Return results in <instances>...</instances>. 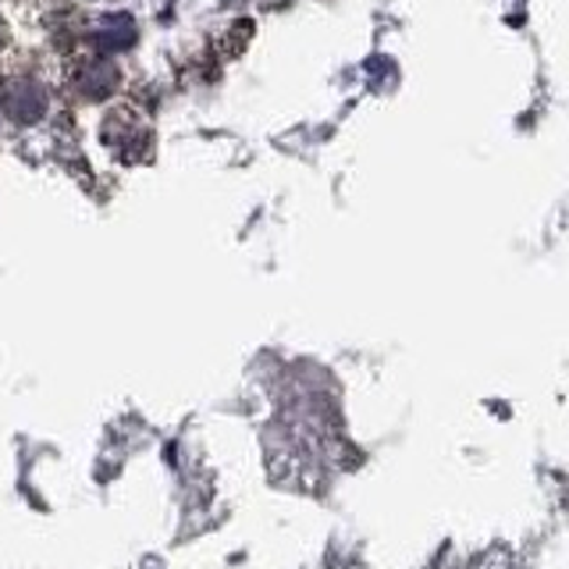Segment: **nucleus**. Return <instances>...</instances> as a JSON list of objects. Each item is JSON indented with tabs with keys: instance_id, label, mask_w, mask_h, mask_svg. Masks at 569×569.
I'll list each match as a JSON object with an SVG mask.
<instances>
[{
	"instance_id": "obj_2",
	"label": "nucleus",
	"mask_w": 569,
	"mask_h": 569,
	"mask_svg": "<svg viewBox=\"0 0 569 569\" xmlns=\"http://www.w3.org/2000/svg\"><path fill=\"white\" fill-rule=\"evenodd\" d=\"M64 86L79 100H103V97L118 93L121 71H118V64L111 58H107V53L82 50L79 58H71L64 64Z\"/></svg>"
},
{
	"instance_id": "obj_4",
	"label": "nucleus",
	"mask_w": 569,
	"mask_h": 569,
	"mask_svg": "<svg viewBox=\"0 0 569 569\" xmlns=\"http://www.w3.org/2000/svg\"><path fill=\"white\" fill-rule=\"evenodd\" d=\"M0 47H4V22H0Z\"/></svg>"
},
{
	"instance_id": "obj_1",
	"label": "nucleus",
	"mask_w": 569,
	"mask_h": 569,
	"mask_svg": "<svg viewBox=\"0 0 569 569\" xmlns=\"http://www.w3.org/2000/svg\"><path fill=\"white\" fill-rule=\"evenodd\" d=\"M103 147L121 160H147L153 153V129L136 107H111L100 129Z\"/></svg>"
},
{
	"instance_id": "obj_3",
	"label": "nucleus",
	"mask_w": 569,
	"mask_h": 569,
	"mask_svg": "<svg viewBox=\"0 0 569 569\" xmlns=\"http://www.w3.org/2000/svg\"><path fill=\"white\" fill-rule=\"evenodd\" d=\"M0 107L14 124H36L47 114V93L29 71H14L0 82Z\"/></svg>"
}]
</instances>
